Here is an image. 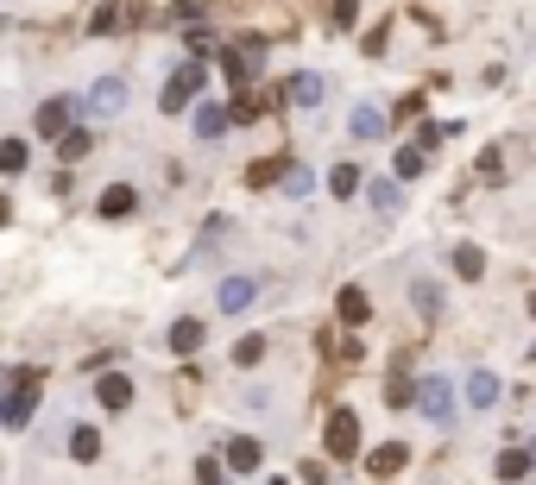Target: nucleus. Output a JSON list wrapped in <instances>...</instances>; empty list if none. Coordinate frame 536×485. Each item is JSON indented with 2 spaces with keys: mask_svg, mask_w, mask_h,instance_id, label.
Segmentation results:
<instances>
[{
  "mask_svg": "<svg viewBox=\"0 0 536 485\" xmlns=\"http://www.w3.org/2000/svg\"><path fill=\"white\" fill-rule=\"evenodd\" d=\"M284 95H291V107H316V101H322V76H316V69H303V76H291Z\"/></svg>",
  "mask_w": 536,
  "mask_h": 485,
  "instance_id": "obj_13",
  "label": "nucleus"
},
{
  "mask_svg": "<svg viewBox=\"0 0 536 485\" xmlns=\"http://www.w3.org/2000/svg\"><path fill=\"white\" fill-rule=\"evenodd\" d=\"M284 171H291L284 158H259V164H246V183H252V189H265V183H284Z\"/></svg>",
  "mask_w": 536,
  "mask_h": 485,
  "instance_id": "obj_19",
  "label": "nucleus"
},
{
  "mask_svg": "<svg viewBox=\"0 0 536 485\" xmlns=\"http://www.w3.org/2000/svg\"><path fill=\"white\" fill-rule=\"evenodd\" d=\"M70 114H76V101H63V95H51L38 114H32V126L44 132V139H63V132H70Z\"/></svg>",
  "mask_w": 536,
  "mask_h": 485,
  "instance_id": "obj_5",
  "label": "nucleus"
},
{
  "mask_svg": "<svg viewBox=\"0 0 536 485\" xmlns=\"http://www.w3.org/2000/svg\"><path fill=\"white\" fill-rule=\"evenodd\" d=\"M334 315H341V328H360V322L372 315V303H366V290H354V284H348V290H341V303H334Z\"/></svg>",
  "mask_w": 536,
  "mask_h": 485,
  "instance_id": "obj_11",
  "label": "nucleus"
},
{
  "mask_svg": "<svg viewBox=\"0 0 536 485\" xmlns=\"http://www.w3.org/2000/svg\"><path fill=\"white\" fill-rule=\"evenodd\" d=\"M391 171H397V177H423V152H397Z\"/></svg>",
  "mask_w": 536,
  "mask_h": 485,
  "instance_id": "obj_29",
  "label": "nucleus"
},
{
  "mask_svg": "<svg viewBox=\"0 0 536 485\" xmlns=\"http://www.w3.org/2000/svg\"><path fill=\"white\" fill-rule=\"evenodd\" d=\"M467 403H474V409H492V403H499V378H492V372H474V378H467Z\"/></svg>",
  "mask_w": 536,
  "mask_h": 485,
  "instance_id": "obj_16",
  "label": "nucleus"
},
{
  "mask_svg": "<svg viewBox=\"0 0 536 485\" xmlns=\"http://www.w3.org/2000/svg\"><path fill=\"white\" fill-rule=\"evenodd\" d=\"M259 460H265V448H259L252 435H234V441H228V466H234V473H252Z\"/></svg>",
  "mask_w": 536,
  "mask_h": 485,
  "instance_id": "obj_12",
  "label": "nucleus"
},
{
  "mask_svg": "<svg viewBox=\"0 0 536 485\" xmlns=\"http://www.w3.org/2000/svg\"><path fill=\"white\" fill-rule=\"evenodd\" d=\"M95 397H101V409H126L132 403V378L126 372H101L95 378Z\"/></svg>",
  "mask_w": 536,
  "mask_h": 485,
  "instance_id": "obj_8",
  "label": "nucleus"
},
{
  "mask_svg": "<svg viewBox=\"0 0 536 485\" xmlns=\"http://www.w3.org/2000/svg\"><path fill=\"white\" fill-rule=\"evenodd\" d=\"M284 189H291V195H309V189H316V177H309L303 164H291V171H284Z\"/></svg>",
  "mask_w": 536,
  "mask_h": 485,
  "instance_id": "obj_27",
  "label": "nucleus"
},
{
  "mask_svg": "<svg viewBox=\"0 0 536 485\" xmlns=\"http://www.w3.org/2000/svg\"><path fill=\"white\" fill-rule=\"evenodd\" d=\"M196 485H221V466H215V460H203V466H196Z\"/></svg>",
  "mask_w": 536,
  "mask_h": 485,
  "instance_id": "obj_33",
  "label": "nucleus"
},
{
  "mask_svg": "<svg viewBox=\"0 0 536 485\" xmlns=\"http://www.w3.org/2000/svg\"><path fill=\"white\" fill-rule=\"evenodd\" d=\"M252 290H259L252 277H228V284H221V309H228V315H234V309H246V303H252Z\"/></svg>",
  "mask_w": 536,
  "mask_h": 485,
  "instance_id": "obj_20",
  "label": "nucleus"
},
{
  "mask_svg": "<svg viewBox=\"0 0 536 485\" xmlns=\"http://www.w3.org/2000/svg\"><path fill=\"white\" fill-rule=\"evenodd\" d=\"M259 360H265V340H259V334H246V340L234 346V366H259Z\"/></svg>",
  "mask_w": 536,
  "mask_h": 485,
  "instance_id": "obj_25",
  "label": "nucleus"
},
{
  "mask_svg": "<svg viewBox=\"0 0 536 485\" xmlns=\"http://www.w3.org/2000/svg\"><path fill=\"white\" fill-rule=\"evenodd\" d=\"M132 202H140V195H132L126 183H114V189H101V215L120 221V215H132Z\"/></svg>",
  "mask_w": 536,
  "mask_h": 485,
  "instance_id": "obj_18",
  "label": "nucleus"
},
{
  "mask_svg": "<svg viewBox=\"0 0 536 485\" xmlns=\"http://www.w3.org/2000/svg\"><path fill=\"white\" fill-rule=\"evenodd\" d=\"M70 454H76V460H83V466H89V460H101V435H95V429H89V423H83V429H76V435H70Z\"/></svg>",
  "mask_w": 536,
  "mask_h": 485,
  "instance_id": "obj_22",
  "label": "nucleus"
},
{
  "mask_svg": "<svg viewBox=\"0 0 536 485\" xmlns=\"http://www.w3.org/2000/svg\"><path fill=\"white\" fill-rule=\"evenodd\" d=\"M0 164H7V171H26V139H7V146H0Z\"/></svg>",
  "mask_w": 536,
  "mask_h": 485,
  "instance_id": "obj_28",
  "label": "nucleus"
},
{
  "mask_svg": "<svg viewBox=\"0 0 536 485\" xmlns=\"http://www.w3.org/2000/svg\"><path fill=\"white\" fill-rule=\"evenodd\" d=\"M38 366H20L13 372V385H7V409H0V423H7V429H26L32 423V403H38Z\"/></svg>",
  "mask_w": 536,
  "mask_h": 485,
  "instance_id": "obj_1",
  "label": "nucleus"
},
{
  "mask_svg": "<svg viewBox=\"0 0 536 485\" xmlns=\"http://www.w3.org/2000/svg\"><path fill=\"white\" fill-rule=\"evenodd\" d=\"M228 120H234V107L203 101V107H196V139H221V132H228Z\"/></svg>",
  "mask_w": 536,
  "mask_h": 485,
  "instance_id": "obj_10",
  "label": "nucleus"
},
{
  "mask_svg": "<svg viewBox=\"0 0 536 485\" xmlns=\"http://www.w3.org/2000/svg\"><path fill=\"white\" fill-rule=\"evenodd\" d=\"M385 397H391V403H411V397H417V385H411V378H404V372H397V378H391V385H385Z\"/></svg>",
  "mask_w": 536,
  "mask_h": 485,
  "instance_id": "obj_30",
  "label": "nucleus"
},
{
  "mask_svg": "<svg viewBox=\"0 0 536 485\" xmlns=\"http://www.w3.org/2000/svg\"><path fill=\"white\" fill-rule=\"evenodd\" d=\"M171 346H177V354H196V346H203V322H196V315L171 322Z\"/></svg>",
  "mask_w": 536,
  "mask_h": 485,
  "instance_id": "obj_17",
  "label": "nucleus"
},
{
  "mask_svg": "<svg viewBox=\"0 0 536 485\" xmlns=\"http://www.w3.org/2000/svg\"><path fill=\"white\" fill-rule=\"evenodd\" d=\"M328 454H334V460H354V454H360V416H354V409H334V416H328Z\"/></svg>",
  "mask_w": 536,
  "mask_h": 485,
  "instance_id": "obj_3",
  "label": "nucleus"
},
{
  "mask_svg": "<svg viewBox=\"0 0 536 485\" xmlns=\"http://www.w3.org/2000/svg\"><path fill=\"white\" fill-rule=\"evenodd\" d=\"M140 26V7H132V0H108V7L89 20V32H132Z\"/></svg>",
  "mask_w": 536,
  "mask_h": 485,
  "instance_id": "obj_6",
  "label": "nucleus"
},
{
  "mask_svg": "<svg viewBox=\"0 0 536 485\" xmlns=\"http://www.w3.org/2000/svg\"><path fill=\"white\" fill-rule=\"evenodd\" d=\"M234 120H240V126H252V120H259V101H252V89L234 101Z\"/></svg>",
  "mask_w": 536,
  "mask_h": 485,
  "instance_id": "obj_31",
  "label": "nucleus"
},
{
  "mask_svg": "<svg viewBox=\"0 0 536 485\" xmlns=\"http://www.w3.org/2000/svg\"><path fill=\"white\" fill-rule=\"evenodd\" d=\"M89 107H95V114H120V107H126V76H101V83L89 89Z\"/></svg>",
  "mask_w": 536,
  "mask_h": 485,
  "instance_id": "obj_7",
  "label": "nucleus"
},
{
  "mask_svg": "<svg viewBox=\"0 0 536 485\" xmlns=\"http://www.w3.org/2000/svg\"><path fill=\"white\" fill-rule=\"evenodd\" d=\"M454 271L467 277V284H474V277H486V252H480V246H454Z\"/></svg>",
  "mask_w": 536,
  "mask_h": 485,
  "instance_id": "obj_21",
  "label": "nucleus"
},
{
  "mask_svg": "<svg viewBox=\"0 0 536 485\" xmlns=\"http://www.w3.org/2000/svg\"><path fill=\"white\" fill-rule=\"evenodd\" d=\"M372 208L379 215H397V183H372Z\"/></svg>",
  "mask_w": 536,
  "mask_h": 485,
  "instance_id": "obj_26",
  "label": "nucleus"
},
{
  "mask_svg": "<svg viewBox=\"0 0 536 485\" xmlns=\"http://www.w3.org/2000/svg\"><path fill=\"white\" fill-rule=\"evenodd\" d=\"M530 315H536V290H530Z\"/></svg>",
  "mask_w": 536,
  "mask_h": 485,
  "instance_id": "obj_34",
  "label": "nucleus"
},
{
  "mask_svg": "<svg viewBox=\"0 0 536 485\" xmlns=\"http://www.w3.org/2000/svg\"><path fill=\"white\" fill-rule=\"evenodd\" d=\"M57 152H63V164H76V158H89V152H95V132H83V126H70V132L57 139Z\"/></svg>",
  "mask_w": 536,
  "mask_h": 485,
  "instance_id": "obj_15",
  "label": "nucleus"
},
{
  "mask_svg": "<svg viewBox=\"0 0 536 485\" xmlns=\"http://www.w3.org/2000/svg\"><path fill=\"white\" fill-rule=\"evenodd\" d=\"M354 139H385V114L379 107H360L354 114Z\"/></svg>",
  "mask_w": 536,
  "mask_h": 485,
  "instance_id": "obj_23",
  "label": "nucleus"
},
{
  "mask_svg": "<svg viewBox=\"0 0 536 485\" xmlns=\"http://www.w3.org/2000/svg\"><path fill=\"white\" fill-rule=\"evenodd\" d=\"M417 403H423V416H429V423H448V416H454V385H448V378H423Z\"/></svg>",
  "mask_w": 536,
  "mask_h": 485,
  "instance_id": "obj_4",
  "label": "nucleus"
},
{
  "mask_svg": "<svg viewBox=\"0 0 536 485\" xmlns=\"http://www.w3.org/2000/svg\"><path fill=\"white\" fill-rule=\"evenodd\" d=\"M360 183H366V177H360V164H334V171H328V189L341 195V202H354V195H360Z\"/></svg>",
  "mask_w": 536,
  "mask_h": 485,
  "instance_id": "obj_14",
  "label": "nucleus"
},
{
  "mask_svg": "<svg viewBox=\"0 0 536 485\" xmlns=\"http://www.w3.org/2000/svg\"><path fill=\"white\" fill-rule=\"evenodd\" d=\"M536 466V454H499V479H524Z\"/></svg>",
  "mask_w": 536,
  "mask_h": 485,
  "instance_id": "obj_24",
  "label": "nucleus"
},
{
  "mask_svg": "<svg viewBox=\"0 0 536 485\" xmlns=\"http://www.w3.org/2000/svg\"><path fill=\"white\" fill-rule=\"evenodd\" d=\"M203 76H209V69H203V63H183V69H177V76L164 83V95H158V107H164V114H183V107H189L196 95H203Z\"/></svg>",
  "mask_w": 536,
  "mask_h": 485,
  "instance_id": "obj_2",
  "label": "nucleus"
},
{
  "mask_svg": "<svg viewBox=\"0 0 536 485\" xmlns=\"http://www.w3.org/2000/svg\"><path fill=\"white\" fill-rule=\"evenodd\" d=\"M360 20V0H334V26H354Z\"/></svg>",
  "mask_w": 536,
  "mask_h": 485,
  "instance_id": "obj_32",
  "label": "nucleus"
},
{
  "mask_svg": "<svg viewBox=\"0 0 536 485\" xmlns=\"http://www.w3.org/2000/svg\"><path fill=\"white\" fill-rule=\"evenodd\" d=\"M404 466H411V448H404V441H385V448H372V460H366V473H379V479L404 473Z\"/></svg>",
  "mask_w": 536,
  "mask_h": 485,
  "instance_id": "obj_9",
  "label": "nucleus"
}]
</instances>
